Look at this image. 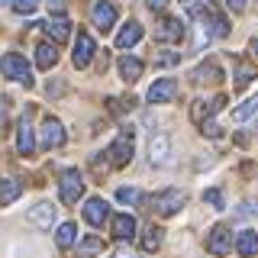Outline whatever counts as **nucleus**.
Listing matches in <instances>:
<instances>
[{"instance_id":"nucleus-1","label":"nucleus","mask_w":258,"mask_h":258,"mask_svg":"<svg viewBox=\"0 0 258 258\" xmlns=\"http://www.w3.org/2000/svg\"><path fill=\"white\" fill-rule=\"evenodd\" d=\"M149 204H152V213L155 216H174L181 207H187V194H184L181 187H168V190L155 194Z\"/></svg>"},{"instance_id":"nucleus-2","label":"nucleus","mask_w":258,"mask_h":258,"mask_svg":"<svg viewBox=\"0 0 258 258\" xmlns=\"http://www.w3.org/2000/svg\"><path fill=\"white\" fill-rule=\"evenodd\" d=\"M81 194H84V177H81L78 168H64L58 177V197L61 204H78Z\"/></svg>"},{"instance_id":"nucleus-3","label":"nucleus","mask_w":258,"mask_h":258,"mask_svg":"<svg viewBox=\"0 0 258 258\" xmlns=\"http://www.w3.org/2000/svg\"><path fill=\"white\" fill-rule=\"evenodd\" d=\"M0 68H4V75L10 81H20V84H26V87L32 84V68L20 52H7L4 58H0Z\"/></svg>"},{"instance_id":"nucleus-4","label":"nucleus","mask_w":258,"mask_h":258,"mask_svg":"<svg viewBox=\"0 0 258 258\" xmlns=\"http://www.w3.org/2000/svg\"><path fill=\"white\" fill-rule=\"evenodd\" d=\"M107 155H113L110 161L116 168H123V165H129V158L136 155V136H133V129H119V136H116V142L110 145V152Z\"/></svg>"},{"instance_id":"nucleus-5","label":"nucleus","mask_w":258,"mask_h":258,"mask_svg":"<svg viewBox=\"0 0 258 258\" xmlns=\"http://www.w3.org/2000/svg\"><path fill=\"white\" fill-rule=\"evenodd\" d=\"M16 149H20L23 158H32V152H36V136H32L29 113H23L20 123H16Z\"/></svg>"},{"instance_id":"nucleus-6","label":"nucleus","mask_w":258,"mask_h":258,"mask_svg":"<svg viewBox=\"0 0 258 258\" xmlns=\"http://www.w3.org/2000/svg\"><path fill=\"white\" fill-rule=\"evenodd\" d=\"M149 161L155 168H161V165H168V161H171V139H168L165 133H155L149 139Z\"/></svg>"},{"instance_id":"nucleus-7","label":"nucleus","mask_w":258,"mask_h":258,"mask_svg":"<svg viewBox=\"0 0 258 258\" xmlns=\"http://www.w3.org/2000/svg\"><path fill=\"white\" fill-rule=\"evenodd\" d=\"M207 248L213 255H229L232 252V232L226 229V226H213L207 236Z\"/></svg>"},{"instance_id":"nucleus-8","label":"nucleus","mask_w":258,"mask_h":258,"mask_svg":"<svg viewBox=\"0 0 258 258\" xmlns=\"http://www.w3.org/2000/svg\"><path fill=\"white\" fill-rule=\"evenodd\" d=\"M94 52H97L94 36H91V32H81L78 42H75V55H71L75 68H87V64H91V58H94Z\"/></svg>"},{"instance_id":"nucleus-9","label":"nucleus","mask_w":258,"mask_h":258,"mask_svg":"<svg viewBox=\"0 0 258 258\" xmlns=\"http://www.w3.org/2000/svg\"><path fill=\"white\" fill-rule=\"evenodd\" d=\"M64 142V126L58 123L55 116H45L42 119V149H58V145Z\"/></svg>"},{"instance_id":"nucleus-10","label":"nucleus","mask_w":258,"mask_h":258,"mask_svg":"<svg viewBox=\"0 0 258 258\" xmlns=\"http://www.w3.org/2000/svg\"><path fill=\"white\" fill-rule=\"evenodd\" d=\"M116 4H110V0H100V4H94V26L100 29V32H110V26L116 23Z\"/></svg>"},{"instance_id":"nucleus-11","label":"nucleus","mask_w":258,"mask_h":258,"mask_svg":"<svg viewBox=\"0 0 258 258\" xmlns=\"http://www.w3.org/2000/svg\"><path fill=\"white\" fill-rule=\"evenodd\" d=\"M29 223L36 226V229H42V232H48L55 226V207L48 204V200H42V204H36L29 210Z\"/></svg>"},{"instance_id":"nucleus-12","label":"nucleus","mask_w":258,"mask_h":258,"mask_svg":"<svg viewBox=\"0 0 258 258\" xmlns=\"http://www.w3.org/2000/svg\"><path fill=\"white\" fill-rule=\"evenodd\" d=\"M158 42H181L184 39V23L174 20V16H165V20L158 23Z\"/></svg>"},{"instance_id":"nucleus-13","label":"nucleus","mask_w":258,"mask_h":258,"mask_svg":"<svg viewBox=\"0 0 258 258\" xmlns=\"http://www.w3.org/2000/svg\"><path fill=\"white\" fill-rule=\"evenodd\" d=\"M174 91H177L174 78H158L155 84L149 87V103H168L174 97Z\"/></svg>"},{"instance_id":"nucleus-14","label":"nucleus","mask_w":258,"mask_h":258,"mask_svg":"<svg viewBox=\"0 0 258 258\" xmlns=\"http://www.w3.org/2000/svg\"><path fill=\"white\" fill-rule=\"evenodd\" d=\"M142 36H145L142 23H139V20H129L126 26L116 32V48H129V45H136V42H139Z\"/></svg>"},{"instance_id":"nucleus-15","label":"nucleus","mask_w":258,"mask_h":258,"mask_svg":"<svg viewBox=\"0 0 258 258\" xmlns=\"http://www.w3.org/2000/svg\"><path fill=\"white\" fill-rule=\"evenodd\" d=\"M223 103H226V97H213V100H194V107H190V119L194 123H204V116L207 113H220L223 110Z\"/></svg>"},{"instance_id":"nucleus-16","label":"nucleus","mask_w":258,"mask_h":258,"mask_svg":"<svg viewBox=\"0 0 258 258\" xmlns=\"http://www.w3.org/2000/svg\"><path fill=\"white\" fill-rule=\"evenodd\" d=\"M220 78H223V68H220V61H213V58H207L194 71V81H197V84H216Z\"/></svg>"},{"instance_id":"nucleus-17","label":"nucleus","mask_w":258,"mask_h":258,"mask_svg":"<svg viewBox=\"0 0 258 258\" xmlns=\"http://www.w3.org/2000/svg\"><path fill=\"white\" fill-rule=\"evenodd\" d=\"M110 232L116 239H133L136 236V216H126V213L113 216V220H110Z\"/></svg>"},{"instance_id":"nucleus-18","label":"nucleus","mask_w":258,"mask_h":258,"mask_svg":"<svg viewBox=\"0 0 258 258\" xmlns=\"http://www.w3.org/2000/svg\"><path fill=\"white\" fill-rule=\"evenodd\" d=\"M204 26H207V36L210 39H226V36H229V23H226V16L213 13V10L204 16Z\"/></svg>"},{"instance_id":"nucleus-19","label":"nucleus","mask_w":258,"mask_h":258,"mask_svg":"<svg viewBox=\"0 0 258 258\" xmlns=\"http://www.w3.org/2000/svg\"><path fill=\"white\" fill-rule=\"evenodd\" d=\"M142 71H145V61L142 58H133V55H123L119 58V75H123V81H139L142 78Z\"/></svg>"},{"instance_id":"nucleus-20","label":"nucleus","mask_w":258,"mask_h":258,"mask_svg":"<svg viewBox=\"0 0 258 258\" xmlns=\"http://www.w3.org/2000/svg\"><path fill=\"white\" fill-rule=\"evenodd\" d=\"M232 245L239 248V255L242 258H252V255H258V232H252V229H242L239 236H236V242Z\"/></svg>"},{"instance_id":"nucleus-21","label":"nucleus","mask_w":258,"mask_h":258,"mask_svg":"<svg viewBox=\"0 0 258 258\" xmlns=\"http://www.w3.org/2000/svg\"><path fill=\"white\" fill-rule=\"evenodd\" d=\"M84 220L91 226H103V220H107V204H103L100 197H91L84 204Z\"/></svg>"},{"instance_id":"nucleus-22","label":"nucleus","mask_w":258,"mask_h":258,"mask_svg":"<svg viewBox=\"0 0 258 258\" xmlns=\"http://www.w3.org/2000/svg\"><path fill=\"white\" fill-rule=\"evenodd\" d=\"M258 78V71H255V64L248 61V58H239L236 61V91H245L248 84Z\"/></svg>"},{"instance_id":"nucleus-23","label":"nucleus","mask_w":258,"mask_h":258,"mask_svg":"<svg viewBox=\"0 0 258 258\" xmlns=\"http://www.w3.org/2000/svg\"><path fill=\"white\" fill-rule=\"evenodd\" d=\"M42 29H45V36L52 39V42H58V45L71 36V23L64 20V16H58L55 23H42Z\"/></svg>"},{"instance_id":"nucleus-24","label":"nucleus","mask_w":258,"mask_h":258,"mask_svg":"<svg viewBox=\"0 0 258 258\" xmlns=\"http://www.w3.org/2000/svg\"><path fill=\"white\" fill-rule=\"evenodd\" d=\"M55 61H58V48H55L52 42H39V45H36V64H39L42 71H48Z\"/></svg>"},{"instance_id":"nucleus-25","label":"nucleus","mask_w":258,"mask_h":258,"mask_svg":"<svg viewBox=\"0 0 258 258\" xmlns=\"http://www.w3.org/2000/svg\"><path fill=\"white\" fill-rule=\"evenodd\" d=\"M78 239V226L75 223H61L58 232H55V242H58V248H71Z\"/></svg>"},{"instance_id":"nucleus-26","label":"nucleus","mask_w":258,"mask_h":258,"mask_svg":"<svg viewBox=\"0 0 258 258\" xmlns=\"http://www.w3.org/2000/svg\"><path fill=\"white\" fill-rule=\"evenodd\" d=\"M255 113H258V97H248L242 107L232 110V119H236V123H245L248 116H255Z\"/></svg>"},{"instance_id":"nucleus-27","label":"nucleus","mask_w":258,"mask_h":258,"mask_svg":"<svg viewBox=\"0 0 258 258\" xmlns=\"http://www.w3.org/2000/svg\"><path fill=\"white\" fill-rule=\"evenodd\" d=\"M158 245H161V229L158 226H149V229L142 232V248L145 252H158Z\"/></svg>"},{"instance_id":"nucleus-28","label":"nucleus","mask_w":258,"mask_h":258,"mask_svg":"<svg viewBox=\"0 0 258 258\" xmlns=\"http://www.w3.org/2000/svg\"><path fill=\"white\" fill-rule=\"evenodd\" d=\"M103 248V242L100 239H94V236H87L84 242H81V248H78V258H94L97 252Z\"/></svg>"},{"instance_id":"nucleus-29","label":"nucleus","mask_w":258,"mask_h":258,"mask_svg":"<svg viewBox=\"0 0 258 258\" xmlns=\"http://www.w3.org/2000/svg\"><path fill=\"white\" fill-rule=\"evenodd\" d=\"M20 190H23L20 181H7L4 187H0V197H4V204H13V200L20 197Z\"/></svg>"},{"instance_id":"nucleus-30","label":"nucleus","mask_w":258,"mask_h":258,"mask_svg":"<svg viewBox=\"0 0 258 258\" xmlns=\"http://www.w3.org/2000/svg\"><path fill=\"white\" fill-rule=\"evenodd\" d=\"M116 200H123V204H142V194L139 190H136V187H119L116 190Z\"/></svg>"},{"instance_id":"nucleus-31","label":"nucleus","mask_w":258,"mask_h":258,"mask_svg":"<svg viewBox=\"0 0 258 258\" xmlns=\"http://www.w3.org/2000/svg\"><path fill=\"white\" fill-rule=\"evenodd\" d=\"M204 200H207V204H210V207H213V210H226V200H223V190H216V187H213V190H207V194H204Z\"/></svg>"},{"instance_id":"nucleus-32","label":"nucleus","mask_w":258,"mask_h":258,"mask_svg":"<svg viewBox=\"0 0 258 258\" xmlns=\"http://www.w3.org/2000/svg\"><path fill=\"white\" fill-rule=\"evenodd\" d=\"M158 68H174V64L177 61H181V55H177V52H158Z\"/></svg>"},{"instance_id":"nucleus-33","label":"nucleus","mask_w":258,"mask_h":258,"mask_svg":"<svg viewBox=\"0 0 258 258\" xmlns=\"http://www.w3.org/2000/svg\"><path fill=\"white\" fill-rule=\"evenodd\" d=\"M200 126H204V129H200V133H204V136H207V139H220V136H223V129H220V126H216V123H213V119H207V123H200Z\"/></svg>"},{"instance_id":"nucleus-34","label":"nucleus","mask_w":258,"mask_h":258,"mask_svg":"<svg viewBox=\"0 0 258 258\" xmlns=\"http://www.w3.org/2000/svg\"><path fill=\"white\" fill-rule=\"evenodd\" d=\"M39 7V0H13V10L16 13H32Z\"/></svg>"},{"instance_id":"nucleus-35","label":"nucleus","mask_w":258,"mask_h":258,"mask_svg":"<svg viewBox=\"0 0 258 258\" xmlns=\"http://www.w3.org/2000/svg\"><path fill=\"white\" fill-rule=\"evenodd\" d=\"M226 7H229L232 13H242L245 10V0H226Z\"/></svg>"},{"instance_id":"nucleus-36","label":"nucleus","mask_w":258,"mask_h":258,"mask_svg":"<svg viewBox=\"0 0 258 258\" xmlns=\"http://www.w3.org/2000/svg\"><path fill=\"white\" fill-rule=\"evenodd\" d=\"M64 4H68V0H48V10H52V13H64Z\"/></svg>"},{"instance_id":"nucleus-37","label":"nucleus","mask_w":258,"mask_h":258,"mask_svg":"<svg viewBox=\"0 0 258 258\" xmlns=\"http://www.w3.org/2000/svg\"><path fill=\"white\" fill-rule=\"evenodd\" d=\"M145 4H149V10H155V13H161L168 7V0H145Z\"/></svg>"},{"instance_id":"nucleus-38","label":"nucleus","mask_w":258,"mask_h":258,"mask_svg":"<svg viewBox=\"0 0 258 258\" xmlns=\"http://www.w3.org/2000/svg\"><path fill=\"white\" fill-rule=\"evenodd\" d=\"M116 258H133V252H126V248H119V252H116Z\"/></svg>"},{"instance_id":"nucleus-39","label":"nucleus","mask_w":258,"mask_h":258,"mask_svg":"<svg viewBox=\"0 0 258 258\" xmlns=\"http://www.w3.org/2000/svg\"><path fill=\"white\" fill-rule=\"evenodd\" d=\"M252 52H255V55H258V39H255V42H252Z\"/></svg>"},{"instance_id":"nucleus-40","label":"nucleus","mask_w":258,"mask_h":258,"mask_svg":"<svg viewBox=\"0 0 258 258\" xmlns=\"http://www.w3.org/2000/svg\"><path fill=\"white\" fill-rule=\"evenodd\" d=\"M210 4H213V0H210Z\"/></svg>"}]
</instances>
